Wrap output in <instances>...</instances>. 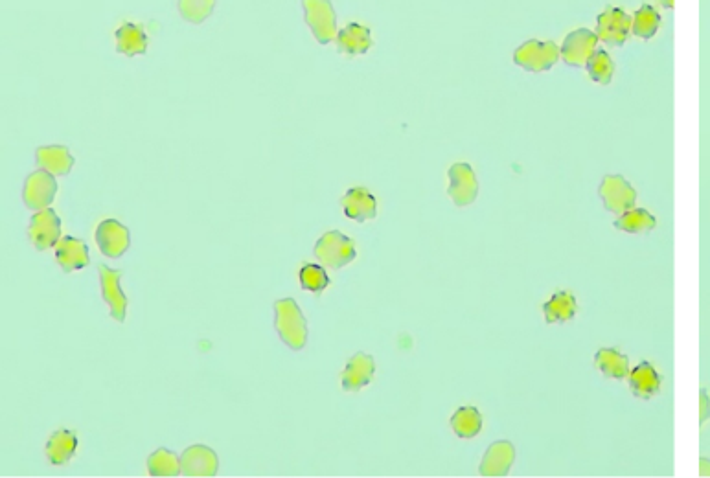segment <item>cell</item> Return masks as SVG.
<instances>
[{"instance_id": "8fae6325", "label": "cell", "mask_w": 710, "mask_h": 478, "mask_svg": "<svg viewBox=\"0 0 710 478\" xmlns=\"http://www.w3.org/2000/svg\"><path fill=\"white\" fill-rule=\"evenodd\" d=\"M96 243L104 256L116 260L122 254H126L131 245V236L122 223H118L115 219H107L96 228Z\"/></svg>"}, {"instance_id": "e0dca14e", "label": "cell", "mask_w": 710, "mask_h": 478, "mask_svg": "<svg viewBox=\"0 0 710 478\" xmlns=\"http://www.w3.org/2000/svg\"><path fill=\"white\" fill-rule=\"evenodd\" d=\"M56 260L65 273L85 269L91 262L87 245L81 239L72 238V236H63L59 239L58 245H56Z\"/></svg>"}, {"instance_id": "f1b7e54d", "label": "cell", "mask_w": 710, "mask_h": 478, "mask_svg": "<svg viewBox=\"0 0 710 478\" xmlns=\"http://www.w3.org/2000/svg\"><path fill=\"white\" fill-rule=\"evenodd\" d=\"M585 69H587L589 78L595 83L609 85L611 80H613V74H615V63H613V59L607 54L606 50H596L591 59L587 61Z\"/></svg>"}, {"instance_id": "603a6c76", "label": "cell", "mask_w": 710, "mask_h": 478, "mask_svg": "<svg viewBox=\"0 0 710 478\" xmlns=\"http://www.w3.org/2000/svg\"><path fill=\"white\" fill-rule=\"evenodd\" d=\"M543 313H545L547 324H565V322L573 320L578 313L576 298L569 291H558L543 306Z\"/></svg>"}, {"instance_id": "83f0119b", "label": "cell", "mask_w": 710, "mask_h": 478, "mask_svg": "<svg viewBox=\"0 0 710 478\" xmlns=\"http://www.w3.org/2000/svg\"><path fill=\"white\" fill-rule=\"evenodd\" d=\"M148 471L151 477H177L181 475V458L168 449H157L149 456Z\"/></svg>"}, {"instance_id": "2e32d148", "label": "cell", "mask_w": 710, "mask_h": 478, "mask_svg": "<svg viewBox=\"0 0 710 478\" xmlns=\"http://www.w3.org/2000/svg\"><path fill=\"white\" fill-rule=\"evenodd\" d=\"M376 374V363L367 353H355L344 368L341 383L348 392H359L370 385L372 377Z\"/></svg>"}, {"instance_id": "9c48e42d", "label": "cell", "mask_w": 710, "mask_h": 478, "mask_svg": "<svg viewBox=\"0 0 710 478\" xmlns=\"http://www.w3.org/2000/svg\"><path fill=\"white\" fill-rule=\"evenodd\" d=\"M56 194H58V183L52 173L45 170L34 171L26 177L23 199L24 205L28 206L30 210H37V212L45 210L52 205Z\"/></svg>"}, {"instance_id": "5bb4252c", "label": "cell", "mask_w": 710, "mask_h": 478, "mask_svg": "<svg viewBox=\"0 0 710 478\" xmlns=\"http://www.w3.org/2000/svg\"><path fill=\"white\" fill-rule=\"evenodd\" d=\"M341 206H343L344 216L352 221H357V223L372 221L374 217L378 216L376 197L370 194L367 188H361V186L350 188L341 199Z\"/></svg>"}, {"instance_id": "ac0fdd59", "label": "cell", "mask_w": 710, "mask_h": 478, "mask_svg": "<svg viewBox=\"0 0 710 478\" xmlns=\"http://www.w3.org/2000/svg\"><path fill=\"white\" fill-rule=\"evenodd\" d=\"M337 48L346 56H363L372 48V34L370 28L359 23H350L339 30L337 34Z\"/></svg>"}, {"instance_id": "4316f807", "label": "cell", "mask_w": 710, "mask_h": 478, "mask_svg": "<svg viewBox=\"0 0 710 478\" xmlns=\"http://www.w3.org/2000/svg\"><path fill=\"white\" fill-rule=\"evenodd\" d=\"M655 227H657V219L644 208H633L615 221V228H619L626 234H646L652 232Z\"/></svg>"}, {"instance_id": "484cf974", "label": "cell", "mask_w": 710, "mask_h": 478, "mask_svg": "<svg viewBox=\"0 0 710 478\" xmlns=\"http://www.w3.org/2000/svg\"><path fill=\"white\" fill-rule=\"evenodd\" d=\"M661 15L659 12L650 6V4H644L641 6L637 12L633 13V24H631V34L639 39H652L653 35L659 32V26H661Z\"/></svg>"}, {"instance_id": "52a82bcc", "label": "cell", "mask_w": 710, "mask_h": 478, "mask_svg": "<svg viewBox=\"0 0 710 478\" xmlns=\"http://www.w3.org/2000/svg\"><path fill=\"white\" fill-rule=\"evenodd\" d=\"M631 24H633L631 15L620 8L607 6L606 10L600 13L596 19V35L606 45L622 46L628 41Z\"/></svg>"}, {"instance_id": "1f68e13d", "label": "cell", "mask_w": 710, "mask_h": 478, "mask_svg": "<svg viewBox=\"0 0 710 478\" xmlns=\"http://www.w3.org/2000/svg\"><path fill=\"white\" fill-rule=\"evenodd\" d=\"M710 420V398L705 388L699 390V425H705Z\"/></svg>"}, {"instance_id": "ba28073f", "label": "cell", "mask_w": 710, "mask_h": 478, "mask_svg": "<svg viewBox=\"0 0 710 478\" xmlns=\"http://www.w3.org/2000/svg\"><path fill=\"white\" fill-rule=\"evenodd\" d=\"M598 41H600L598 35L587 28L574 30L563 39L562 48H560L563 63L574 67V69H582L595 54Z\"/></svg>"}, {"instance_id": "277c9868", "label": "cell", "mask_w": 710, "mask_h": 478, "mask_svg": "<svg viewBox=\"0 0 710 478\" xmlns=\"http://www.w3.org/2000/svg\"><path fill=\"white\" fill-rule=\"evenodd\" d=\"M302 6L306 24L321 45H330L337 39V15L330 0H302Z\"/></svg>"}, {"instance_id": "5b68a950", "label": "cell", "mask_w": 710, "mask_h": 478, "mask_svg": "<svg viewBox=\"0 0 710 478\" xmlns=\"http://www.w3.org/2000/svg\"><path fill=\"white\" fill-rule=\"evenodd\" d=\"M598 194L607 212L617 216L630 212L637 203L635 188L622 175H606Z\"/></svg>"}, {"instance_id": "30bf717a", "label": "cell", "mask_w": 710, "mask_h": 478, "mask_svg": "<svg viewBox=\"0 0 710 478\" xmlns=\"http://www.w3.org/2000/svg\"><path fill=\"white\" fill-rule=\"evenodd\" d=\"M28 238L37 251H48L56 247L61 239V219L58 214L52 208L37 212L30 221Z\"/></svg>"}, {"instance_id": "8992f818", "label": "cell", "mask_w": 710, "mask_h": 478, "mask_svg": "<svg viewBox=\"0 0 710 478\" xmlns=\"http://www.w3.org/2000/svg\"><path fill=\"white\" fill-rule=\"evenodd\" d=\"M449 177V188L447 194L449 199L453 201V205L464 208L475 203L477 195H479V181L477 175L466 162H457L447 170Z\"/></svg>"}, {"instance_id": "d6a6232c", "label": "cell", "mask_w": 710, "mask_h": 478, "mask_svg": "<svg viewBox=\"0 0 710 478\" xmlns=\"http://www.w3.org/2000/svg\"><path fill=\"white\" fill-rule=\"evenodd\" d=\"M699 475H701V477H710L709 458H701V460H699Z\"/></svg>"}, {"instance_id": "6da1fadb", "label": "cell", "mask_w": 710, "mask_h": 478, "mask_svg": "<svg viewBox=\"0 0 710 478\" xmlns=\"http://www.w3.org/2000/svg\"><path fill=\"white\" fill-rule=\"evenodd\" d=\"M275 328L282 342L293 352H298L308 342V324L293 298L278 300L275 304Z\"/></svg>"}, {"instance_id": "44dd1931", "label": "cell", "mask_w": 710, "mask_h": 478, "mask_svg": "<svg viewBox=\"0 0 710 478\" xmlns=\"http://www.w3.org/2000/svg\"><path fill=\"white\" fill-rule=\"evenodd\" d=\"M116 50L127 57L142 56L148 50V35L142 24L126 23L116 30Z\"/></svg>"}, {"instance_id": "7c38bea8", "label": "cell", "mask_w": 710, "mask_h": 478, "mask_svg": "<svg viewBox=\"0 0 710 478\" xmlns=\"http://www.w3.org/2000/svg\"><path fill=\"white\" fill-rule=\"evenodd\" d=\"M218 467V455L205 445H192L181 456V475L184 477H214Z\"/></svg>"}, {"instance_id": "d4e9b609", "label": "cell", "mask_w": 710, "mask_h": 478, "mask_svg": "<svg viewBox=\"0 0 710 478\" xmlns=\"http://www.w3.org/2000/svg\"><path fill=\"white\" fill-rule=\"evenodd\" d=\"M451 429L462 440H471L482 431V416L475 407H460L451 416Z\"/></svg>"}, {"instance_id": "d6986e66", "label": "cell", "mask_w": 710, "mask_h": 478, "mask_svg": "<svg viewBox=\"0 0 710 478\" xmlns=\"http://www.w3.org/2000/svg\"><path fill=\"white\" fill-rule=\"evenodd\" d=\"M663 377L657 374V370L650 363L642 361L641 365L635 366L628 376V385L635 394V398L652 399L661 390Z\"/></svg>"}, {"instance_id": "f546056e", "label": "cell", "mask_w": 710, "mask_h": 478, "mask_svg": "<svg viewBox=\"0 0 710 478\" xmlns=\"http://www.w3.org/2000/svg\"><path fill=\"white\" fill-rule=\"evenodd\" d=\"M216 0H179V12L184 21L201 24L214 13Z\"/></svg>"}, {"instance_id": "9a60e30c", "label": "cell", "mask_w": 710, "mask_h": 478, "mask_svg": "<svg viewBox=\"0 0 710 478\" xmlns=\"http://www.w3.org/2000/svg\"><path fill=\"white\" fill-rule=\"evenodd\" d=\"M120 280H122L120 271L109 269L105 265L100 267V284H102L104 300L111 309L113 319L124 322L126 320L127 298L120 287Z\"/></svg>"}, {"instance_id": "cb8c5ba5", "label": "cell", "mask_w": 710, "mask_h": 478, "mask_svg": "<svg viewBox=\"0 0 710 478\" xmlns=\"http://www.w3.org/2000/svg\"><path fill=\"white\" fill-rule=\"evenodd\" d=\"M78 449V436L70 431H58L52 434L46 444V456L54 466L67 464Z\"/></svg>"}, {"instance_id": "4fadbf2b", "label": "cell", "mask_w": 710, "mask_h": 478, "mask_svg": "<svg viewBox=\"0 0 710 478\" xmlns=\"http://www.w3.org/2000/svg\"><path fill=\"white\" fill-rule=\"evenodd\" d=\"M516 462V449L508 440L493 442L482 456L479 473L482 477H506Z\"/></svg>"}, {"instance_id": "7a4b0ae2", "label": "cell", "mask_w": 710, "mask_h": 478, "mask_svg": "<svg viewBox=\"0 0 710 478\" xmlns=\"http://www.w3.org/2000/svg\"><path fill=\"white\" fill-rule=\"evenodd\" d=\"M560 59H562V54L554 41L528 39L514 52V63L532 74L547 72Z\"/></svg>"}, {"instance_id": "3957f363", "label": "cell", "mask_w": 710, "mask_h": 478, "mask_svg": "<svg viewBox=\"0 0 710 478\" xmlns=\"http://www.w3.org/2000/svg\"><path fill=\"white\" fill-rule=\"evenodd\" d=\"M315 256L317 260L330 267V269H343L348 263H352L357 256L355 243L348 236H344L343 232H326L315 245Z\"/></svg>"}, {"instance_id": "4dcf8cb0", "label": "cell", "mask_w": 710, "mask_h": 478, "mask_svg": "<svg viewBox=\"0 0 710 478\" xmlns=\"http://www.w3.org/2000/svg\"><path fill=\"white\" fill-rule=\"evenodd\" d=\"M300 285L310 293H322L330 285V276L321 265L306 263L300 269Z\"/></svg>"}, {"instance_id": "7402d4cb", "label": "cell", "mask_w": 710, "mask_h": 478, "mask_svg": "<svg viewBox=\"0 0 710 478\" xmlns=\"http://www.w3.org/2000/svg\"><path fill=\"white\" fill-rule=\"evenodd\" d=\"M596 370L607 379H626L630 376V359L613 348H600L595 355Z\"/></svg>"}, {"instance_id": "ffe728a7", "label": "cell", "mask_w": 710, "mask_h": 478, "mask_svg": "<svg viewBox=\"0 0 710 478\" xmlns=\"http://www.w3.org/2000/svg\"><path fill=\"white\" fill-rule=\"evenodd\" d=\"M41 170L52 173L54 177H67L74 168V157L65 146H43L35 153Z\"/></svg>"}, {"instance_id": "836d02e7", "label": "cell", "mask_w": 710, "mask_h": 478, "mask_svg": "<svg viewBox=\"0 0 710 478\" xmlns=\"http://www.w3.org/2000/svg\"><path fill=\"white\" fill-rule=\"evenodd\" d=\"M661 4L665 6L666 10H672V8H674V0H661Z\"/></svg>"}]
</instances>
